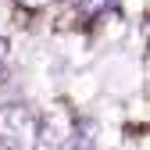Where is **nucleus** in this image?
<instances>
[{"mask_svg":"<svg viewBox=\"0 0 150 150\" xmlns=\"http://www.w3.org/2000/svg\"><path fill=\"white\" fill-rule=\"evenodd\" d=\"M0 146L4 150H36L40 146V115L22 104H0Z\"/></svg>","mask_w":150,"mask_h":150,"instance_id":"nucleus-1","label":"nucleus"},{"mask_svg":"<svg viewBox=\"0 0 150 150\" xmlns=\"http://www.w3.org/2000/svg\"><path fill=\"white\" fill-rule=\"evenodd\" d=\"M75 132H79V122H75V111L68 104H54L40 118V143L47 146H68Z\"/></svg>","mask_w":150,"mask_h":150,"instance_id":"nucleus-2","label":"nucleus"},{"mask_svg":"<svg viewBox=\"0 0 150 150\" xmlns=\"http://www.w3.org/2000/svg\"><path fill=\"white\" fill-rule=\"evenodd\" d=\"M75 7H79L82 18H100V14L111 7V0H75Z\"/></svg>","mask_w":150,"mask_h":150,"instance_id":"nucleus-3","label":"nucleus"},{"mask_svg":"<svg viewBox=\"0 0 150 150\" xmlns=\"http://www.w3.org/2000/svg\"><path fill=\"white\" fill-rule=\"evenodd\" d=\"M7 50H11L7 36H0V82H4V64H7Z\"/></svg>","mask_w":150,"mask_h":150,"instance_id":"nucleus-4","label":"nucleus"},{"mask_svg":"<svg viewBox=\"0 0 150 150\" xmlns=\"http://www.w3.org/2000/svg\"><path fill=\"white\" fill-rule=\"evenodd\" d=\"M18 4H22V7H29V11H36V7H47L50 0H18Z\"/></svg>","mask_w":150,"mask_h":150,"instance_id":"nucleus-5","label":"nucleus"},{"mask_svg":"<svg viewBox=\"0 0 150 150\" xmlns=\"http://www.w3.org/2000/svg\"><path fill=\"white\" fill-rule=\"evenodd\" d=\"M146 43H150V25H146Z\"/></svg>","mask_w":150,"mask_h":150,"instance_id":"nucleus-6","label":"nucleus"}]
</instances>
